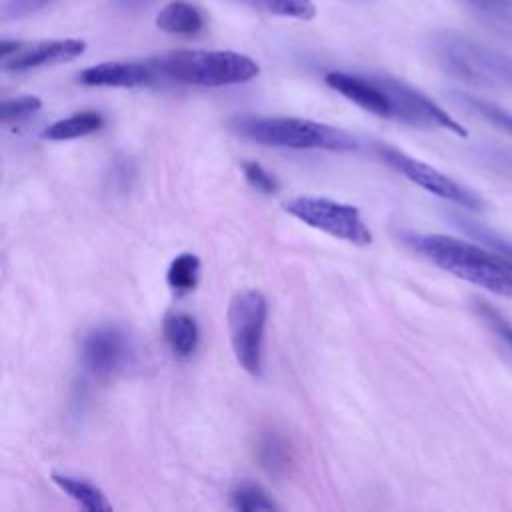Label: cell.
Here are the masks:
<instances>
[{
    "label": "cell",
    "instance_id": "14",
    "mask_svg": "<svg viewBox=\"0 0 512 512\" xmlns=\"http://www.w3.org/2000/svg\"><path fill=\"white\" fill-rule=\"evenodd\" d=\"M156 26L168 34H184L192 36L202 30L204 18L200 10L184 0H176L166 4L158 16H156Z\"/></svg>",
    "mask_w": 512,
    "mask_h": 512
},
{
    "label": "cell",
    "instance_id": "27",
    "mask_svg": "<svg viewBox=\"0 0 512 512\" xmlns=\"http://www.w3.org/2000/svg\"><path fill=\"white\" fill-rule=\"evenodd\" d=\"M52 0H6L4 8H2V18L4 20H16V18H24L30 16L32 12L40 10L42 6L50 4Z\"/></svg>",
    "mask_w": 512,
    "mask_h": 512
},
{
    "label": "cell",
    "instance_id": "21",
    "mask_svg": "<svg viewBox=\"0 0 512 512\" xmlns=\"http://www.w3.org/2000/svg\"><path fill=\"white\" fill-rule=\"evenodd\" d=\"M230 504L236 510L254 512V510H278V504L270 498V494L256 482L244 480L236 484L230 492Z\"/></svg>",
    "mask_w": 512,
    "mask_h": 512
},
{
    "label": "cell",
    "instance_id": "24",
    "mask_svg": "<svg viewBox=\"0 0 512 512\" xmlns=\"http://www.w3.org/2000/svg\"><path fill=\"white\" fill-rule=\"evenodd\" d=\"M42 108V100L38 96H20L12 100H4L0 106V118L4 124H20L28 120Z\"/></svg>",
    "mask_w": 512,
    "mask_h": 512
},
{
    "label": "cell",
    "instance_id": "8",
    "mask_svg": "<svg viewBox=\"0 0 512 512\" xmlns=\"http://www.w3.org/2000/svg\"><path fill=\"white\" fill-rule=\"evenodd\" d=\"M378 152L388 166H392L396 172H400L404 178H408L416 186L424 188L426 192H430L442 200H448L452 204H458L462 208H470V210L482 208V200L474 190L462 186L460 182H456L448 174L440 172L438 168H434L402 150H396L392 146H380Z\"/></svg>",
    "mask_w": 512,
    "mask_h": 512
},
{
    "label": "cell",
    "instance_id": "17",
    "mask_svg": "<svg viewBox=\"0 0 512 512\" xmlns=\"http://www.w3.org/2000/svg\"><path fill=\"white\" fill-rule=\"evenodd\" d=\"M104 124V118L98 112H80L68 118H62L54 124H50L44 132L42 138L46 140H74V138H82L88 136L96 130H100Z\"/></svg>",
    "mask_w": 512,
    "mask_h": 512
},
{
    "label": "cell",
    "instance_id": "19",
    "mask_svg": "<svg viewBox=\"0 0 512 512\" xmlns=\"http://www.w3.org/2000/svg\"><path fill=\"white\" fill-rule=\"evenodd\" d=\"M484 24L498 32H512V0H462Z\"/></svg>",
    "mask_w": 512,
    "mask_h": 512
},
{
    "label": "cell",
    "instance_id": "10",
    "mask_svg": "<svg viewBox=\"0 0 512 512\" xmlns=\"http://www.w3.org/2000/svg\"><path fill=\"white\" fill-rule=\"evenodd\" d=\"M86 42L80 38H64V40H46V42H36L32 46H20L12 56L2 60L4 70H32V68H42V66H52V64H62L78 58L84 54Z\"/></svg>",
    "mask_w": 512,
    "mask_h": 512
},
{
    "label": "cell",
    "instance_id": "29",
    "mask_svg": "<svg viewBox=\"0 0 512 512\" xmlns=\"http://www.w3.org/2000/svg\"><path fill=\"white\" fill-rule=\"evenodd\" d=\"M152 2L154 0H112V4L122 8V10H140V8H146Z\"/></svg>",
    "mask_w": 512,
    "mask_h": 512
},
{
    "label": "cell",
    "instance_id": "6",
    "mask_svg": "<svg viewBox=\"0 0 512 512\" xmlns=\"http://www.w3.org/2000/svg\"><path fill=\"white\" fill-rule=\"evenodd\" d=\"M284 210L332 238L354 246H368L372 242V232L362 220L360 210L352 204L318 196H296L284 202Z\"/></svg>",
    "mask_w": 512,
    "mask_h": 512
},
{
    "label": "cell",
    "instance_id": "7",
    "mask_svg": "<svg viewBox=\"0 0 512 512\" xmlns=\"http://www.w3.org/2000/svg\"><path fill=\"white\" fill-rule=\"evenodd\" d=\"M80 358L92 376L108 380L134 364L136 348L126 330L114 324H104L82 338Z\"/></svg>",
    "mask_w": 512,
    "mask_h": 512
},
{
    "label": "cell",
    "instance_id": "11",
    "mask_svg": "<svg viewBox=\"0 0 512 512\" xmlns=\"http://www.w3.org/2000/svg\"><path fill=\"white\" fill-rule=\"evenodd\" d=\"M324 82L340 92L344 98L352 100L360 108L380 118H390V100L382 88L378 76H358L348 72H328Z\"/></svg>",
    "mask_w": 512,
    "mask_h": 512
},
{
    "label": "cell",
    "instance_id": "22",
    "mask_svg": "<svg viewBox=\"0 0 512 512\" xmlns=\"http://www.w3.org/2000/svg\"><path fill=\"white\" fill-rule=\"evenodd\" d=\"M454 98L458 100L460 106H464L466 110H470L472 114H476L478 118L486 120L488 124H492L494 128L506 132L508 136H512V114L492 102H486V100H480V98H474V96H468V94H454Z\"/></svg>",
    "mask_w": 512,
    "mask_h": 512
},
{
    "label": "cell",
    "instance_id": "30",
    "mask_svg": "<svg viewBox=\"0 0 512 512\" xmlns=\"http://www.w3.org/2000/svg\"><path fill=\"white\" fill-rule=\"evenodd\" d=\"M20 46H22L20 42H8V40H2V42H0V58H2V60H6V58H8V56H12Z\"/></svg>",
    "mask_w": 512,
    "mask_h": 512
},
{
    "label": "cell",
    "instance_id": "3",
    "mask_svg": "<svg viewBox=\"0 0 512 512\" xmlns=\"http://www.w3.org/2000/svg\"><path fill=\"white\" fill-rule=\"evenodd\" d=\"M154 72L192 86H230L258 76V64L232 50H174L148 62Z\"/></svg>",
    "mask_w": 512,
    "mask_h": 512
},
{
    "label": "cell",
    "instance_id": "28",
    "mask_svg": "<svg viewBox=\"0 0 512 512\" xmlns=\"http://www.w3.org/2000/svg\"><path fill=\"white\" fill-rule=\"evenodd\" d=\"M484 158L488 160V164H490L494 170H498V172H502L504 176H510V178H512V152L494 148V150H486V156H484Z\"/></svg>",
    "mask_w": 512,
    "mask_h": 512
},
{
    "label": "cell",
    "instance_id": "12",
    "mask_svg": "<svg viewBox=\"0 0 512 512\" xmlns=\"http://www.w3.org/2000/svg\"><path fill=\"white\" fill-rule=\"evenodd\" d=\"M154 68L138 62H102L84 68L78 80L86 86H108V88H134L152 82Z\"/></svg>",
    "mask_w": 512,
    "mask_h": 512
},
{
    "label": "cell",
    "instance_id": "5",
    "mask_svg": "<svg viewBox=\"0 0 512 512\" xmlns=\"http://www.w3.org/2000/svg\"><path fill=\"white\" fill-rule=\"evenodd\" d=\"M226 318L236 362L248 374L260 376L264 366V328L268 318L264 294L254 288L236 292L228 304Z\"/></svg>",
    "mask_w": 512,
    "mask_h": 512
},
{
    "label": "cell",
    "instance_id": "1",
    "mask_svg": "<svg viewBox=\"0 0 512 512\" xmlns=\"http://www.w3.org/2000/svg\"><path fill=\"white\" fill-rule=\"evenodd\" d=\"M406 244L444 272L512 298V264L486 246L444 234H406Z\"/></svg>",
    "mask_w": 512,
    "mask_h": 512
},
{
    "label": "cell",
    "instance_id": "25",
    "mask_svg": "<svg viewBox=\"0 0 512 512\" xmlns=\"http://www.w3.org/2000/svg\"><path fill=\"white\" fill-rule=\"evenodd\" d=\"M458 222L474 240H478L482 246L490 248L492 252H496L506 262L512 264V244L510 242H506L504 238H500L498 234H494L492 230H486L484 226H480L476 222H468V220H458Z\"/></svg>",
    "mask_w": 512,
    "mask_h": 512
},
{
    "label": "cell",
    "instance_id": "26",
    "mask_svg": "<svg viewBox=\"0 0 512 512\" xmlns=\"http://www.w3.org/2000/svg\"><path fill=\"white\" fill-rule=\"evenodd\" d=\"M242 170H244V178L248 180V184L252 188H256L258 192H264V194L278 192L276 178L268 170H264V166H260L258 162H244Z\"/></svg>",
    "mask_w": 512,
    "mask_h": 512
},
{
    "label": "cell",
    "instance_id": "20",
    "mask_svg": "<svg viewBox=\"0 0 512 512\" xmlns=\"http://www.w3.org/2000/svg\"><path fill=\"white\" fill-rule=\"evenodd\" d=\"M250 8L296 20H312L316 16V6L312 0H234Z\"/></svg>",
    "mask_w": 512,
    "mask_h": 512
},
{
    "label": "cell",
    "instance_id": "4",
    "mask_svg": "<svg viewBox=\"0 0 512 512\" xmlns=\"http://www.w3.org/2000/svg\"><path fill=\"white\" fill-rule=\"evenodd\" d=\"M432 50L450 76L474 86L512 90L510 56L454 32L438 34Z\"/></svg>",
    "mask_w": 512,
    "mask_h": 512
},
{
    "label": "cell",
    "instance_id": "23",
    "mask_svg": "<svg viewBox=\"0 0 512 512\" xmlns=\"http://www.w3.org/2000/svg\"><path fill=\"white\" fill-rule=\"evenodd\" d=\"M476 314L490 328V332L512 352V322L484 300H476Z\"/></svg>",
    "mask_w": 512,
    "mask_h": 512
},
{
    "label": "cell",
    "instance_id": "18",
    "mask_svg": "<svg viewBox=\"0 0 512 512\" xmlns=\"http://www.w3.org/2000/svg\"><path fill=\"white\" fill-rule=\"evenodd\" d=\"M200 280V260L192 252L178 254L166 272V282L176 296H184L198 286Z\"/></svg>",
    "mask_w": 512,
    "mask_h": 512
},
{
    "label": "cell",
    "instance_id": "2",
    "mask_svg": "<svg viewBox=\"0 0 512 512\" xmlns=\"http://www.w3.org/2000/svg\"><path fill=\"white\" fill-rule=\"evenodd\" d=\"M232 128L246 140L262 146L292 150H332L350 152L358 148V140L330 124L292 116H242Z\"/></svg>",
    "mask_w": 512,
    "mask_h": 512
},
{
    "label": "cell",
    "instance_id": "15",
    "mask_svg": "<svg viewBox=\"0 0 512 512\" xmlns=\"http://www.w3.org/2000/svg\"><path fill=\"white\" fill-rule=\"evenodd\" d=\"M256 456H258L260 466L272 476L286 474L294 460L290 444L276 430H264L260 434L258 444H256Z\"/></svg>",
    "mask_w": 512,
    "mask_h": 512
},
{
    "label": "cell",
    "instance_id": "9",
    "mask_svg": "<svg viewBox=\"0 0 512 512\" xmlns=\"http://www.w3.org/2000/svg\"><path fill=\"white\" fill-rule=\"evenodd\" d=\"M378 80L388 94L392 120H398L416 128H442L456 136L468 134L448 112H444L434 100H430L420 90L390 76H378Z\"/></svg>",
    "mask_w": 512,
    "mask_h": 512
},
{
    "label": "cell",
    "instance_id": "13",
    "mask_svg": "<svg viewBox=\"0 0 512 512\" xmlns=\"http://www.w3.org/2000/svg\"><path fill=\"white\" fill-rule=\"evenodd\" d=\"M162 332H164V340L168 342L170 350L176 356L188 358L194 354L200 340V330L196 320L190 314H184V312L166 314Z\"/></svg>",
    "mask_w": 512,
    "mask_h": 512
},
{
    "label": "cell",
    "instance_id": "16",
    "mask_svg": "<svg viewBox=\"0 0 512 512\" xmlns=\"http://www.w3.org/2000/svg\"><path fill=\"white\" fill-rule=\"evenodd\" d=\"M52 482L64 494H68L76 504H80L84 510H90V512H110L112 510V504L106 500L104 492L84 478L54 472Z\"/></svg>",
    "mask_w": 512,
    "mask_h": 512
}]
</instances>
